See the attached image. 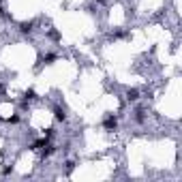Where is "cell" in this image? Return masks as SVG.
I'll list each match as a JSON object with an SVG mask.
<instances>
[{"label": "cell", "instance_id": "6da1fadb", "mask_svg": "<svg viewBox=\"0 0 182 182\" xmlns=\"http://www.w3.org/2000/svg\"><path fill=\"white\" fill-rule=\"evenodd\" d=\"M137 97H139L137 90H129V92H126V99H129V101H137Z\"/></svg>", "mask_w": 182, "mask_h": 182}, {"label": "cell", "instance_id": "7a4b0ae2", "mask_svg": "<svg viewBox=\"0 0 182 182\" xmlns=\"http://www.w3.org/2000/svg\"><path fill=\"white\" fill-rule=\"evenodd\" d=\"M105 129H109V131L116 129V118H107V120H105Z\"/></svg>", "mask_w": 182, "mask_h": 182}, {"label": "cell", "instance_id": "3957f363", "mask_svg": "<svg viewBox=\"0 0 182 182\" xmlns=\"http://www.w3.org/2000/svg\"><path fill=\"white\" fill-rule=\"evenodd\" d=\"M30 21H24V24H21V32H30Z\"/></svg>", "mask_w": 182, "mask_h": 182}, {"label": "cell", "instance_id": "277c9868", "mask_svg": "<svg viewBox=\"0 0 182 182\" xmlns=\"http://www.w3.org/2000/svg\"><path fill=\"white\" fill-rule=\"evenodd\" d=\"M56 118H58V120H64V111H62L60 107H56Z\"/></svg>", "mask_w": 182, "mask_h": 182}, {"label": "cell", "instance_id": "5b68a950", "mask_svg": "<svg viewBox=\"0 0 182 182\" xmlns=\"http://www.w3.org/2000/svg\"><path fill=\"white\" fill-rule=\"evenodd\" d=\"M24 99H26V101H30V99H34V90H28V92L24 94Z\"/></svg>", "mask_w": 182, "mask_h": 182}, {"label": "cell", "instance_id": "8992f818", "mask_svg": "<svg viewBox=\"0 0 182 182\" xmlns=\"http://www.w3.org/2000/svg\"><path fill=\"white\" fill-rule=\"evenodd\" d=\"M0 15H2V9H0Z\"/></svg>", "mask_w": 182, "mask_h": 182}]
</instances>
